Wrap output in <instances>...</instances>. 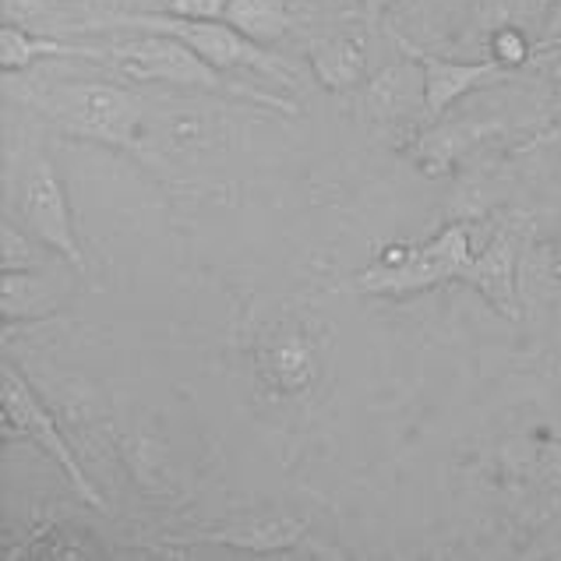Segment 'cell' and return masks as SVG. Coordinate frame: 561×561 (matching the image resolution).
I'll use <instances>...</instances> for the list:
<instances>
[{
  "mask_svg": "<svg viewBox=\"0 0 561 561\" xmlns=\"http://www.w3.org/2000/svg\"><path fill=\"white\" fill-rule=\"evenodd\" d=\"M103 60H110L121 75L135 78V82H156V85H173L187 92H213V95H237V100H251L259 106L279 110V114H297V106L286 103L283 95H268L259 89L244 92L222 71H216L208 60H202L191 46L167 36V32H138L135 39L106 46Z\"/></svg>",
  "mask_w": 561,
  "mask_h": 561,
  "instance_id": "6da1fadb",
  "label": "cell"
},
{
  "mask_svg": "<svg viewBox=\"0 0 561 561\" xmlns=\"http://www.w3.org/2000/svg\"><path fill=\"white\" fill-rule=\"evenodd\" d=\"M25 103L36 106L43 117H50V124H57L71 138L114 146L124 152L138 149L146 106H141V95L131 89L110 82H68L32 92L25 95Z\"/></svg>",
  "mask_w": 561,
  "mask_h": 561,
  "instance_id": "7a4b0ae2",
  "label": "cell"
},
{
  "mask_svg": "<svg viewBox=\"0 0 561 561\" xmlns=\"http://www.w3.org/2000/svg\"><path fill=\"white\" fill-rule=\"evenodd\" d=\"M470 262H473L470 230L448 227L421 248H403V244L385 248L378 254V262L371 268H364L350 286L375 297H407V294L431 290V286L448 279H462Z\"/></svg>",
  "mask_w": 561,
  "mask_h": 561,
  "instance_id": "3957f363",
  "label": "cell"
},
{
  "mask_svg": "<svg viewBox=\"0 0 561 561\" xmlns=\"http://www.w3.org/2000/svg\"><path fill=\"white\" fill-rule=\"evenodd\" d=\"M114 25L135 28V32H167V36L191 46L202 60H208L222 75L254 71V75L272 78V82H279V85L294 82V71L286 68L276 54H268L262 43L248 39L244 32H237L222 19H173V14L135 11V14H121V19H114Z\"/></svg>",
  "mask_w": 561,
  "mask_h": 561,
  "instance_id": "277c9868",
  "label": "cell"
},
{
  "mask_svg": "<svg viewBox=\"0 0 561 561\" xmlns=\"http://www.w3.org/2000/svg\"><path fill=\"white\" fill-rule=\"evenodd\" d=\"M19 213L22 227L39 240L46 251H57L71 268L85 272V251L78 244L68 191L60 184L57 167L43 152H28L19 173Z\"/></svg>",
  "mask_w": 561,
  "mask_h": 561,
  "instance_id": "5b68a950",
  "label": "cell"
},
{
  "mask_svg": "<svg viewBox=\"0 0 561 561\" xmlns=\"http://www.w3.org/2000/svg\"><path fill=\"white\" fill-rule=\"evenodd\" d=\"M0 407H4V424L8 427L19 431L22 438L36 442L43 453L50 456L64 473H68L71 488L78 491V499L89 502L92 508L106 512V499L95 491L89 473L82 470V462H78V456L71 453V445L64 442L50 410L43 407V399L32 392V385L25 381V375L14 364H4V371H0Z\"/></svg>",
  "mask_w": 561,
  "mask_h": 561,
  "instance_id": "8992f818",
  "label": "cell"
},
{
  "mask_svg": "<svg viewBox=\"0 0 561 561\" xmlns=\"http://www.w3.org/2000/svg\"><path fill=\"white\" fill-rule=\"evenodd\" d=\"M399 46L413 57L424 71V103H427V117L438 121L448 106H456L462 95H470L477 89H488L494 82H505L508 68H502L499 60H477V64H462V60H445L435 54H424L410 46L407 39H399Z\"/></svg>",
  "mask_w": 561,
  "mask_h": 561,
  "instance_id": "52a82bcc",
  "label": "cell"
},
{
  "mask_svg": "<svg viewBox=\"0 0 561 561\" xmlns=\"http://www.w3.org/2000/svg\"><path fill=\"white\" fill-rule=\"evenodd\" d=\"M360 110L367 124L396 127L416 117V110L427 117L424 103V71L413 57L396 60L389 68H381L375 78H367L360 92Z\"/></svg>",
  "mask_w": 561,
  "mask_h": 561,
  "instance_id": "ba28073f",
  "label": "cell"
},
{
  "mask_svg": "<svg viewBox=\"0 0 561 561\" xmlns=\"http://www.w3.org/2000/svg\"><path fill=\"white\" fill-rule=\"evenodd\" d=\"M516 265H519V254H516V240H512V233H494L488 240V248L473 254V262L467 265V272H462V283H470L494 311L508 318V322H519L523 318Z\"/></svg>",
  "mask_w": 561,
  "mask_h": 561,
  "instance_id": "9c48e42d",
  "label": "cell"
},
{
  "mask_svg": "<svg viewBox=\"0 0 561 561\" xmlns=\"http://www.w3.org/2000/svg\"><path fill=\"white\" fill-rule=\"evenodd\" d=\"M259 375L279 396H304L318 381V354L308 335L279 332L259 350Z\"/></svg>",
  "mask_w": 561,
  "mask_h": 561,
  "instance_id": "30bf717a",
  "label": "cell"
},
{
  "mask_svg": "<svg viewBox=\"0 0 561 561\" xmlns=\"http://www.w3.org/2000/svg\"><path fill=\"white\" fill-rule=\"evenodd\" d=\"M499 124H484V121H470V124H438L424 131L413 141V163L421 167L427 178H445L453 173L456 163L467 156L473 146H480L484 138L499 135Z\"/></svg>",
  "mask_w": 561,
  "mask_h": 561,
  "instance_id": "8fae6325",
  "label": "cell"
},
{
  "mask_svg": "<svg viewBox=\"0 0 561 561\" xmlns=\"http://www.w3.org/2000/svg\"><path fill=\"white\" fill-rule=\"evenodd\" d=\"M308 64L318 78V85L329 92L357 89L367 71L364 46L350 36H314L308 43Z\"/></svg>",
  "mask_w": 561,
  "mask_h": 561,
  "instance_id": "7c38bea8",
  "label": "cell"
},
{
  "mask_svg": "<svg viewBox=\"0 0 561 561\" xmlns=\"http://www.w3.org/2000/svg\"><path fill=\"white\" fill-rule=\"evenodd\" d=\"M39 57H89V60H103V50H92V46H78V43H64L57 36H36L22 25L8 22L0 28V71L14 75L32 68Z\"/></svg>",
  "mask_w": 561,
  "mask_h": 561,
  "instance_id": "4fadbf2b",
  "label": "cell"
},
{
  "mask_svg": "<svg viewBox=\"0 0 561 561\" xmlns=\"http://www.w3.org/2000/svg\"><path fill=\"white\" fill-rule=\"evenodd\" d=\"M60 297L50 290V279L39 276V268L0 272V314L4 322H32V318H50Z\"/></svg>",
  "mask_w": 561,
  "mask_h": 561,
  "instance_id": "5bb4252c",
  "label": "cell"
},
{
  "mask_svg": "<svg viewBox=\"0 0 561 561\" xmlns=\"http://www.w3.org/2000/svg\"><path fill=\"white\" fill-rule=\"evenodd\" d=\"M222 22H230L237 32H244L254 43H276L294 25V14L283 0H230L222 11Z\"/></svg>",
  "mask_w": 561,
  "mask_h": 561,
  "instance_id": "9a60e30c",
  "label": "cell"
},
{
  "mask_svg": "<svg viewBox=\"0 0 561 561\" xmlns=\"http://www.w3.org/2000/svg\"><path fill=\"white\" fill-rule=\"evenodd\" d=\"M304 534V526L294 519H279V523H259V526H248V530H219L208 540L216 543H233V548H290L297 543Z\"/></svg>",
  "mask_w": 561,
  "mask_h": 561,
  "instance_id": "2e32d148",
  "label": "cell"
},
{
  "mask_svg": "<svg viewBox=\"0 0 561 561\" xmlns=\"http://www.w3.org/2000/svg\"><path fill=\"white\" fill-rule=\"evenodd\" d=\"M39 240L28 230H19L11 219L0 227V272H22V268H39L43 259L36 251Z\"/></svg>",
  "mask_w": 561,
  "mask_h": 561,
  "instance_id": "e0dca14e",
  "label": "cell"
},
{
  "mask_svg": "<svg viewBox=\"0 0 561 561\" xmlns=\"http://www.w3.org/2000/svg\"><path fill=\"white\" fill-rule=\"evenodd\" d=\"M230 0H138L149 14H173V19H222Z\"/></svg>",
  "mask_w": 561,
  "mask_h": 561,
  "instance_id": "ac0fdd59",
  "label": "cell"
},
{
  "mask_svg": "<svg viewBox=\"0 0 561 561\" xmlns=\"http://www.w3.org/2000/svg\"><path fill=\"white\" fill-rule=\"evenodd\" d=\"M491 60H499L502 68H523L530 60V39L519 28H499L491 36Z\"/></svg>",
  "mask_w": 561,
  "mask_h": 561,
  "instance_id": "d6986e66",
  "label": "cell"
},
{
  "mask_svg": "<svg viewBox=\"0 0 561 561\" xmlns=\"http://www.w3.org/2000/svg\"><path fill=\"white\" fill-rule=\"evenodd\" d=\"M537 477L548 488H561V442H548L537 448Z\"/></svg>",
  "mask_w": 561,
  "mask_h": 561,
  "instance_id": "ffe728a7",
  "label": "cell"
},
{
  "mask_svg": "<svg viewBox=\"0 0 561 561\" xmlns=\"http://www.w3.org/2000/svg\"><path fill=\"white\" fill-rule=\"evenodd\" d=\"M396 4V0H360V11H364V19L378 25L385 14H389V8Z\"/></svg>",
  "mask_w": 561,
  "mask_h": 561,
  "instance_id": "44dd1931",
  "label": "cell"
},
{
  "mask_svg": "<svg viewBox=\"0 0 561 561\" xmlns=\"http://www.w3.org/2000/svg\"><path fill=\"white\" fill-rule=\"evenodd\" d=\"M548 43H561V0H554V8H551V19H548Z\"/></svg>",
  "mask_w": 561,
  "mask_h": 561,
  "instance_id": "7402d4cb",
  "label": "cell"
},
{
  "mask_svg": "<svg viewBox=\"0 0 561 561\" xmlns=\"http://www.w3.org/2000/svg\"><path fill=\"white\" fill-rule=\"evenodd\" d=\"M551 272H554V279L561 283V240L554 244V262H551Z\"/></svg>",
  "mask_w": 561,
  "mask_h": 561,
  "instance_id": "603a6c76",
  "label": "cell"
},
{
  "mask_svg": "<svg viewBox=\"0 0 561 561\" xmlns=\"http://www.w3.org/2000/svg\"><path fill=\"white\" fill-rule=\"evenodd\" d=\"M554 121H558V127H561V89H558V100H554Z\"/></svg>",
  "mask_w": 561,
  "mask_h": 561,
  "instance_id": "cb8c5ba5",
  "label": "cell"
}]
</instances>
